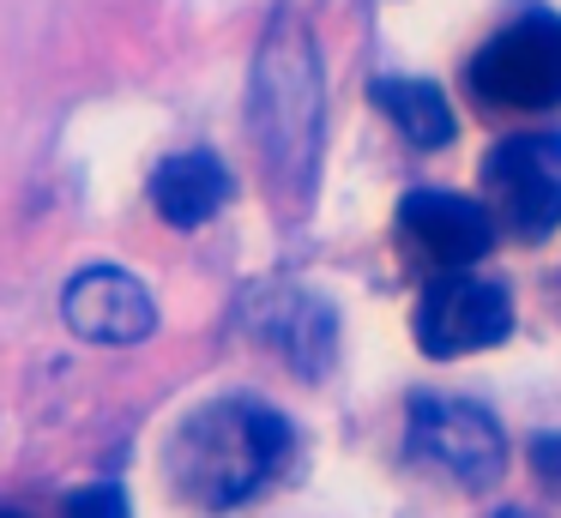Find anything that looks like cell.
<instances>
[{
  "mask_svg": "<svg viewBox=\"0 0 561 518\" xmlns=\"http://www.w3.org/2000/svg\"><path fill=\"white\" fill-rule=\"evenodd\" d=\"M290 422L260 398H218L194 410L170 440V488L199 513H230L254 500L290 464Z\"/></svg>",
  "mask_w": 561,
  "mask_h": 518,
  "instance_id": "cell-1",
  "label": "cell"
},
{
  "mask_svg": "<svg viewBox=\"0 0 561 518\" xmlns=\"http://www.w3.org/2000/svg\"><path fill=\"white\" fill-rule=\"evenodd\" d=\"M248 127L254 145L266 151V169L284 193H308L320 157V67L314 43L296 19H278L254 60V84H248Z\"/></svg>",
  "mask_w": 561,
  "mask_h": 518,
  "instance_id": "cell-2",
  "label": "cell"
},
{
  "mask_svg": "<svg viewBox=\"0 0 561 518\" xmlns=\"http://www.w3.org/2000/svg\"><path fill=\"white\" fill-rule=\"evenodd\" d=\"M471 96L501 115H543L561 108V19L531 12V19L495 31L471 55Z\"/></svg>",
  "mask_w": 561,
  "mask_h": 518,
  "instance_id": "cell-3",
  "label": "cell"
},
{
  "mask_svg": "<svg viewBox=\"0 0 561 518\" xmlns=\"http://www.w3.org/2000/svg\"><path fill=\"white\" fill-rule=\"evenodd\" d=\"M483 199L495 229L513 241H543L561 229V133H513L483 157Z\"/></svg>",
  "mask_w": 561,
  "mask_h": 518,
  "instance_id": "cell-4",
  "label": "cell"
},
{
  "mask_svg": "<svg viewBox=\"0 0 561 518\" xmlns=\"http://www.w3.org/2000/svg\"><path fill=\"white\" fill-rule=\"evenodd\" d=\"M404 446L416 464H428L435 476H447L453 488L483 494L507 470V440L501 422L489 410L465 404V398H416L411 422H404Z\"/></svg>",
  "mask_w": 561,
  "mask_h": 518,
  "instance_id": "cell-5",
  "label": "cell"
},
{
  "mask_svg": "<svg viewBox=\"0 0 561 518\" xmlns=\"http://www.w3.org/2000/svg\"><path fill=\"white\" fill-rule=\"evenodd\" d=\"M513 332V296L495 277H471L459 272L435 277L416 301V344L428 356H477V349H495Z\"/></svg>",
  "mask_w": 561,
  "mask_h": 518,
  "instance_id": "cell-6",
  "label": "cell"
},
{
  "mask_svg": "<svg viewBox=\"0 0 561 518\" xmlns=\"http://www.w3.org/2000/svg\"><path fill=\"white\" fill-rule=\"evenodd\" d=\"M399 241L411 260L440 265V272H459V265L483 260L489 241H495V211L465 193H435V187H416L399 199Z\"/></svg>",
  "mask_w": 561,
  "mask_h": 518,
  "instance_id": "cell-7",
  "label": "cell"
},
{
  "mask_svg": "<svg viewBox=\"0 0 561 518\" xmlns=\"http://www.w3.org/2000/svg\"><path fill=\"white\" fill-rule=\"evenodd\" d=\"M61 313L85 344H139V337H151V325H158L151 289L139 284L134 272H122V265H85V272L67 284Z\"/></svg>",
  "mask_w": 561,
  "mask_h": 518,
  "instance_id": "cell-8",
  "label": "cell"
},
{
  "mask_svg": "<svg viewBox=\"0 0 561 518\" xmlns=\"http://www.w3.org/2000/svg\"><path fill=\"white\" fill-rule=\"evenodd\" d=\"M248 325H254L302 380H320V373L332 368V356H339V320H332V308L320 296H308V289H290V284L260 289L254 308H248Z\"/></svg>",
  "mask_w": 561,
  "mask_h": 518,
  "instance_id": "cell-9",
  "label": "cell"
},
{
  "mask_svg": "<svg viewBox=\"0 0 561 518\" xmlns=\"http://www.w3.org/2000/svg\"><path fill=\"white\" fill-rule=\"evenodd\" d=\"M230 193H236V181L211 151H182V157H163V163L151 169V205H158V217L175 229L211 223V217L230 205Z\"/></svg>",
  "mask_w": 561,
  "mask_h": 518,
  "instance_id": "cell-10",
  "label": "cell"
},
{
  "mask_svg": "<svg viewBox=\"0 0 561 518\" xmlns=\"http://www.w3.org/2000/svg\"><path fill=\"white\" fill-rule=\"evenodd\" d=\"M375 108L416 145V151L453 145V103H447L440 84H428V79H380L375 84Z\"/></svg>",
  "mask_w": 561,
  "mask_h": 518,
  "instance_id": "cell-11",
  "label": "cell"
},
{
  "mask_svg": "<svg viewBox=\"0 0 561 518\" xmlns=\"http://www.w3.org/2000/svg\"><path fill=\"white\" fill-rule=\"evenodd\" d=\"M67 518H134L122 500V488H110V482H98V488H79L67 494Z\"/></svg>",
  "mask_w": 561,
  "mask_h": 518,
  "instance_id": "cell-12",
  "label": "cell"
},
{
  "mask_svg": "<svg viewBox=\"0 0 561 518\" xmlns=\"http://www.w3.org/2000/svg\"><path fill=\"white\" fill-rule=\"evenodd\" d=\"M531 464H537V476H556L561 482V440H537L531 446Z\"/></svg>",
  "mask_w": 561,
  "mask_h": 518,
  "instance_id": "cell-13",
  "label": "cell"
},
{
  "mask_svg": "<svg viewBox=\"0 0 561 518\" xmlns=\"http://www.w3.org/2000/svg\"><path fill=\"white\" fill-rule=\"evenodd\" d=\"M0 518H31V513H19L13 500H0Z\"/></svg>",
  "mask_w": 561,
  "mask_h": 518,
  "instance_id": "cell-14",
  "label": "cell"
},
{
  "mask_svg": "<svg viewBox=\"0 0 561 518\" xmlns=\"http://www.w3.org/2000/svg\"><path fill=\"white\" fill-rule=\"evenodd\" d=\"M495 518H531V513H495Z\"/></svg>",
  "mask_w": 561,
  "mask_h": 518,
  "instance_id": "cell-15",
  "label": "cell"
}]
</instances>
